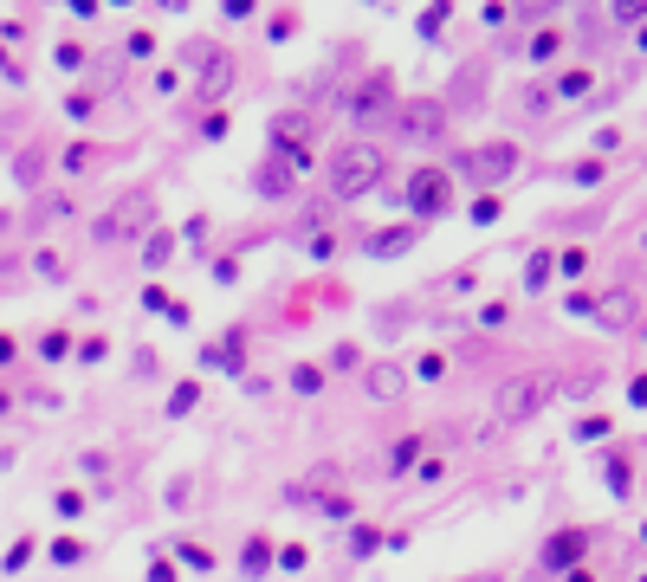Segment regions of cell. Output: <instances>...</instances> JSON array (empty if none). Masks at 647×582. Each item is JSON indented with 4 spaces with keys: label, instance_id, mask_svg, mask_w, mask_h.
I'll use <instances>...</instances> for the list:
<instances>
[{
    "label": "cell",
    "instance_id": "22",
    "mask_svg": "<svg viewBox=\"0 0 647 582\" xmlns=\"http://www.w3.org/2000/svg\"><path fill=\"white\" fill-rule=\"evenodd\" d=\"M557 266H563V272H570V279H576V272H583V266H589V253H583V246H570V253H563V259H557Z\"/></svg>",
    "mask_w": 647,
    "mask_h": 582
},
{
    "label": "cell",
    "instance_id": "21",
    "mask_svg": "<svg viewBox=\"0 0 647 582\" xmlns=\"http://www.w3.org/2000/svg\"><path fill=\"white\" fill-rule=\"evenodd\" d=\"M169 408H175V414H188V408H195V382H182V388H175V395H169Z\"/></svg>",
    "mask_w": 647,
    "mask_h": 582
},
{
    "label": "cell",
    "instance_id": "15",
    "mask_svg": "<svg viewBox=\"0 0 647 582\" xmlns=\"http://www.w3.org/2000/svg\"><path fill=\"white\" fill-rule=\"evenodd\" d=\"M550 97H557V91H550V85H531L525 97H518V104H525L531 117H544V110H550Z\"/></svg>",
    "mask_w": 647,
    "mask_h": 582
},
{
    "label": "cell",
    "instance_id": "2",
    "mask_svg": "<svg viewBox=\"0 0 647 582\" xmlns=\"http://www.w3.org/2000/svg\"><path fill=\"white\" fill-rule=\"evenodd\" d=\"M544 395H550V382H544V376H505L499 388H492V421H505V427L538 421Z\"/></svg>",
    "mask_w": 647,
    "mask_h": 582
},
{
    "label": "cell",
    "instance_id": "19",
    "mask_svg": "<svg viewBox=\"0 0 647 582\" xmlns=\"http://www.w3.org/2000/svg\"><path fill=\"white\" fill-rule=\"evenodd\" d=\"M589 85H596V78H589V72H583V65H576V72H563V91H570V97H583Z\"/></svg>",
    "mask_w": 647,
    "mask_h": 582
},
{
    "label": "cell",
    "instance_id": "3",
    "mask_svg": "<svg viewBox=\"0 0 647 582\" xmlns=\"http://www.w3.org/2000/svg\"><path fill=\"white\" fill-rule=\"evenodd\" d=\"M440 130H447V110H440L434 97H415V104H395V136H402V143H434Z\"/></svg>",
    "mask_w": 647,
    "mask_h": 582
},
{
    "label": "cell",
    "instance_id": "18",
    "mask_svg": "<svg viewBox=\"0 0 647 582\" xmlns=\"http://www.w3.org/2000/svg\"><path fill=\"white\" fill-rule=\"evenodd\" d=\"M609 492L628 498V460H609Z\"/></svg>",
    "mask_w": 647,
    "mask_h": 582
},
{
    "label": "cell",
    "instance_id": "16",
    "mask_svg": "<svg viewBox=\"0 0 647 582\" xmlns=\"http://www.w3.org/2000/svg\"><path fill=\"white\" fill-rule=\"evenodd\" d=\"M318 511H324L330 524H343V518H350V498H343V492H330V498H318Z\"/></svg>",
    "mask_w": 647,
    "mask_h": 582
},
{
    "label": "cell",
    "instance_id": "13",
    "mask_svg": "<svg viewBox=\"0 0 647 582\" xmlns=\"http://www.w3.org/2000/svg\"><path fill=\"white\" fill-rule=\"evenodd\" d=\"M169 253H175V233H156V240L143 246V266H149V272H162V266H169Z\"/></svg>",
    "mask_w": 647,
    "mask_h": 582
},
{
    "label": "cell",
    "instance_id": "24",
    "mask_svg": "<svg viewBox=\"0 0 647 582\" xmlns=\"http://www.w3.org/2000/svg\"><path fill=\"white\" fill-rule=\"evenodd\" d=\"M563 582H596V576H589V570H563Z\"/></svg>",
    "mask_w": 647,
    "mask_h": 582
},
{
    "label": "cell",
    "instance_id": "11",
    "mask_svg": "<svg viewBox=\"0 0 647 582\" xmlns=\"http://www.w3.org/2000/svg\"><path fill=\"white\" fill-rule=\"evenodd\" d=\"M369 259H395V253H408L415 246V227H395V233H369Z\"/></svg>",
    "mask_w": 647,
    "mask_h": 582
},
{
    "label": "cell",
    "instance_id": "1",
    "mask_svg": "<svg viewBox=\"0 0 647 582\" xmlns=\"http://www.w3.org/2000/svg\"><path fill=\"white\" fill-rule=\"evenodd\" d=\"M382 169H389V156H382L376 143H343L337 156L324 162V175H330V194H337V201H363V194L382 182Z\"/></svg>",
    "mask_w": 647,
    "mask_h": 582
},
{
    "label": "cell",
    "instance_id": "23",
    "mask_svg": "<svg viewBox=\"0 0 647 582\" xmlns=\"http://www.w3.org/2000/svg\"><path fill=\"white\" fill-rule=\"evenodd\" d=\"M0 78H20V65H13V59H7V52H0Z\"/></svg>",
    "mask_w": 647,
    "mask_h": 582
},
{
    "label": "cell",
    "instance_id": "5",
    "mask_svg": "<svg viewBox=\"0 0 647 582\" xmlns=\"http://www.w3.org/2000/svg\"><path fill=\"white\" fill-rule=\"evenodd\" d=\"M350 117H356V123L395 117V78H389V72H369L363 85H356V97H350Z\"/></svg>",
    "mask_w": 647,
    "mask_h": 582
},
{
    "label": "cell",
    "instance_id": "12",
    "mask_svg": "<svg viewBox=\"0 0 647 582\" xmlns=\"http://www.w3.org/2000/svg\"><path fill=\"white\" fill-rule=\"evenodd\" d=\"M227 85H233V59H208V72H201V91L220 97Z\"/></svg>",
    "mask_w": 647,
    "mask_h": 582
},
{
    "label": "cell",
    "instance_id": "4",
    "mask_svg": "<svg viewBox=\"0 0 647 582\" xmlns=\"http://www.w3.org/2000/svg\"><path fill=\"white\" fill-rule=\"evenodd\" d=\"M447 207H453V182H447V169H421L415 182H408V214L434 220V214H447Z\"/></svg>",
    "mask_w": 647,
    "mask_h": 582
},
{
    "label": "cell",
    "instance_id": "17",
    "mask_svg": "<svg viewBox=\"0 0 647 582\" xmlns=\"http://www.w3.org/2000/svg\"><path fill=\"white\" fill-rule=\"evenodd\" d=\"M544 279H550V253H531V272H525V285H531V291H544Z\"/></svg>",
    "mask_w": 647,
    "mask_h": 582
},
{
    "label": "cell",
    "instance_id": "20",
    "mask_svg": "<svg viewBox=\"0 0 647 582\" xmlns=\"http://www.w3.org/2000/svg\"><path fill=\"white\" fill-rule=\"evenodd\" d=\"M259 570H266V544L253 537V544H246V576H259Z\"/></svg>",
    "mask_w": 647,
    "mask_h": 582
},
{
    "label": "cell",
    "instance_id": "10",
    "mask_svg": "<svg viewBox=\"0 0 647 582\" xmlns=\"http://www.w3.org/2000/svg\"><path fill=\"white\" fill-rule=\"evenodd\" d=\"M369 395H376V401H395V395H402V388H408V376H402V369H395V363H376V369H369Z\"/></svg>",
    "mask_w": 647,
    "mask_h": 582
},
{
    "label": "cell",
    "instance_id": "7",
    "mask_svg": "<svg viewBox=\"0 0 647 582\" xmlns=\"http://www.w3.org/2000/svg\"><path fill=\"white\" fill-rule=\"evenodd\" d=\"M596 324L602 330H635L641 324V298L635 291H602L596 298Z\"/></svg>",
    "mask_w": 647,
    "mask_h": 582
},
{
    "label": "cell",
    "instance_id": "8",
    "mask_svg": "<svg viewBox=\"0 0 647 582\" xmlns=\"http://www.w3.org/2000/svg\"><path fill=\"white\" fill-rule=\"evenodd\" d=\"M143 227H149V194H136V201L110 207V220H98V240H123V233H143Z\"/></svg>",
    "mask_w": 647,
    "mask_h": 582
},
{
    "label": "cell",
    "instance_id": "25",
    "mask_svg": "<svg viewBox=\"0 0 647 582\" xmlns=\"http://www.w3.org/2000/svg\"><path fill=\"white\" fill-rule=\"evenodd\" d=\"M486 582H492V576H486Z\"/></svg>",
    "mask_w": 647,
    "mask_h": 582
},
{
    "label": "cell",
    "instance_id": "9",
    "mask_svg": "<svg viewBox=\"0 0 647 582\" xmlns=\"http://www.w3.org/2000/svg\"><path fill=\"white\" fill-rule=\"evenodd\" d=\"M589 550V531H563L557 544H544V570H563V563H576Z\"/></svg>",
    "mask_w": 647,
    "mask_h": 582
},
{
    "label": "cell",
    "instance_id": "14",
    "mask_svg": "<svg viewBox=\"0 0 647 582\" xmlns=\"http://www.w3.org/2000/svg\"><path fill=\"white\" fill-rule=\"evenodd\" d=\"M292 388H298V395H318V388H324V369H292Z\"/></svg>",
    "mask_w": 647,
    "mask_h": 582
},
{
    "label": "cell",
    "instance_id": "6",
    "mask_svg": "<svg viewBox=\"0 0 647 582\" xmlns=\"http://www.w3.org/2000/svg\"><path fill=\"white\" fill-rule=\"evenodd\" d=\"M512 169H518V143H486L466 156V175H479V182H505Z\"/></svg>",
    "mask_w": 647,
    "mask_h": 582
}]
</instances>
